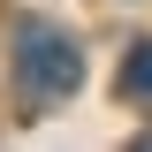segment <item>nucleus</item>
<instances>
[{"instance_id":"obj_1","label":"nucleus","mask_w":152,"mask_h":152,"mask_svg":"<svg viewBox=\"0 0 152 152\" xmlns=\"http://www.w3.org/2000/svg\"><path fill=\"white\" fill-rule=\"evenodd\" d=\"M15 76L38 99H69L76 84H84V53H76V38L61 31V23H23L15 31Z\"/></svg>"},{"instance_id":"obj_2","label":"nucleus","mask_w":152,"mask_h":152,"mask_svg":"<svg viewBox=\"0 0 152 152\" xmlns=\"http://www.w3.org/2000/svg\"><path fill=\"white\" fill-rule=\"evenodd\" d=\"M122 99H145L152 107V38L129 46V61H122Z\"/></svg>"}]
</instances>
